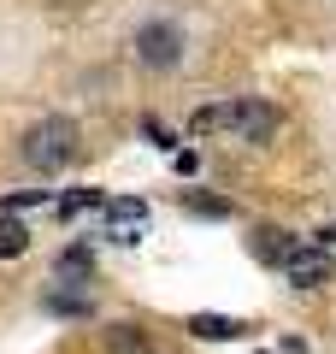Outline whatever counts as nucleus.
Instances as JSON below:
<instances>
[{
  "label": "nucleus",
  "mask_w": 336,
  "mask_h": 354,
  "mask_svg": "<svg viewBox=\"0 0 336 354\" xmlns=\"http://www.w3.org/2000/svg\"><path fill=\"white\" fill-rule=\"evenodd\" d=\"M289 248H295V236H289L283 225H260V230H254V260L283 266V260H289Z\"/></svg>",
  "instance_id": "obj_6"
},
{
  "label": "nucleus",
  "mask_w": 336,
  "mask_h": 354,
  "mask_svg": "<svg viewBox=\"0 0 336 354\" xmlns=\"http://www.w3.org/2000/svg\"><path fill=\"white\" fill-rule=\"evenodd\" d=\"M30 248V230L18 225L12 213H0V260H12V254H24Z\"/></svg>",
  "instance_id": "obj_8"
},
{
  "label": "nucleus",
  "mask_w": 336,
  "mask_h": 354,
  "mask_svg": "<svg viewBox=\"0 0 336 354\" xmlns=\"http://www.w3.org/2000/svg\"><path fill=\"white\" fill-rule=\"evenodd\" d=\"M88 207H100V189H71V195H59V213H65V218L88 213Z\"/></svg>",
  "instance_id": "obj_10"
},
{
  "label": "nucleus",
  "mask_w": 336,
  "mask_h": 354,
  "mask_svg": "<svg viewBox=\"0 0 336 354\" xmlns=\"http://www.w3.org/2000/svg\"><path fill=\"white\" fill-rule=\"evenodd\" d=\"M136 59L153 65V71H171L177 59H183V30L165 24V18H153V24L136 30Z\"/></svg>",
  "instance_id": "obj_3"
},
{
  "label": "nucleus",
  "mask_w": 336,
  "mask_h": 354,
  "mask_svg": "<svg viewBox=\"0 0 336 354\" xmlns=\"http://www.w3.org/2000/svg\"><path fill=\"white\" fill-rule=\"evenodd\" d=\"M106 348H112V354H148V337H142L136 325H118V330L106 337Z\"/></svg>",
  "instance_id": "obj_9"
},
{
  "label": "nucleus",
  "mask_w": 336,
  "mask_h": 354,
  "mask_svg": "<svg viewBox=\"0 0 336 354\" xmlns=\"http://www.w3.org/2000/svg\"><path fill=\"white\" fill-rule=\"evenodd\" d=\"M59 272H88V248H65L59 254Z\"/></svg>",
  "instance_id": "obj_12"
},
{
  "label": "nucleus",
  "mask_w": 336,
  "mask_h": 354,
  "mask_svg": "<svg viewBox=\"0 0 336 354\" xmlns=\"http://www.w3.org/2000/svg\"><path fill=\"white\" fill-rule=\"evenodd\" d=\"M283 278L295 283V290H319L324 278H330V254L319 248V242H295L283 260Z\"/></svg>",
  "instance_id": "obj_4"
},
{
  "label": "nucleus",
  "mask_w": 336,
  "mask_h": 354,
  "mask_svg": "<svg viewBox=\"0 0 336 354\" xmlns=\"http://www.w3.org/2000/svg\"><path fill=\"white\" fill-rule=\"evenodd\" d=\"M189 330H195L200 342H230V337H242V319H230V313H195Z\"/></svg>",
  "instance_id": "obj_7"
},
{
  "label": "nucleus",
  "mask_w": 336,
  "mask_h": 354,
  "mask_svg": "<svg viewBox=\"0 0 336 354\" xmlns=\"http://www.w3.org/2000/svg\"><path fill=\"white\" fill-rule=\"evenodd\" d=\"M36 201H41V195H36V189H24V195H12V201L0 207V213H30V207H36Z\"/></svg>",
  "instance_id": "obj_13"
},
{
  "label": "nucleus",
  "mask_w": 336,
  "mask_h": 354,
  "mask_svg": "<svg viewBox=\"0 0 336 354\" xmlns=\"http://www.w3.org/2000/svg\"><path fill=\"white\" fill-rule=\"evenodd\" d=\"M18 153H24L30 171H59V165H71V153H77V124L71 118H41V124L24 130Z\"/></svg>",
  "instance_id": "obj_2"
},
{
  "label": "nucleus",
  "mask_w": 336,
  "mask_h": 354,
  "mask_svg": "<svg viewBox=\"0 0 336 354\" xmlns=\"http://www.w3.org/2000/svg\"><path fill=\"white\" fill-rule=\"evenodd\" d=\"M195 136H230V142H265L277 130V106L260 101V95H242V101H224V106H200L189 118Z\"/></svg>",
  "instance_id": "obj_1"
},
{
  "label": "nucleus",
  "mask_w": 336,
  "mask_h": 354,
  "mask_svg": "<svg viewBox=\"0 0 336 354\" xmlns=\"http://www.w3.org/2000/svg\"><path fill=\"white\" fill-rule=\"evenodd\" d=\"M106 230L124 242V248H130V242H142V236H148V207L130 201V195H124V201H106Z\"/></svg>",
  "instance_id": "obj_5"
},
{
  "label": "nucleus",
  "mask_w": 336,
  "mask_h": 354,
  "mask_svg": "<svg viewBox=\"0 0 336 354\" xmlns=\"http://www.w3.org/2000/svg\"><path fill=\"white\" fill-rule=\"evenodd\" d=\"M189 207H195V213H212V218L230 213V201H218V195H212V201H207V195H189Z\"/></svg>",
  "instance_id": "obj_11"
}]
</instances>
